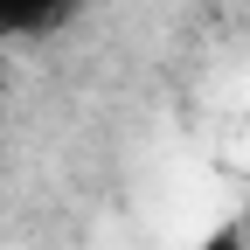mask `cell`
<instances>
[{"mask_svg": "<svg viewBox=\"0 0 250 250\" xmlns=\"http://www.w3.org/2000/svg\"><path fill=\"white\" fill-rule=\"evenodd\" d=\"M83 0H0V35H49L56 21H70Z\"/></svg>", "mask_w": 250, "mask_h": 250, "instance_id": "1", "label": "cell"}, {"mask_svg": "<svg viewBox=\"0 0 250 250\" xmlns=\"http://www.w3.org/2000/svg\"><path fill=\"white\" fill-rule=\"evenodd\" d=\"M208 250H250V243H243V236H229V229H223V236H208Z\"/></svg>", "mask_w": 250, "mask_h": 250, "instance_id": "2", "label": "cell"}]
</instances>
